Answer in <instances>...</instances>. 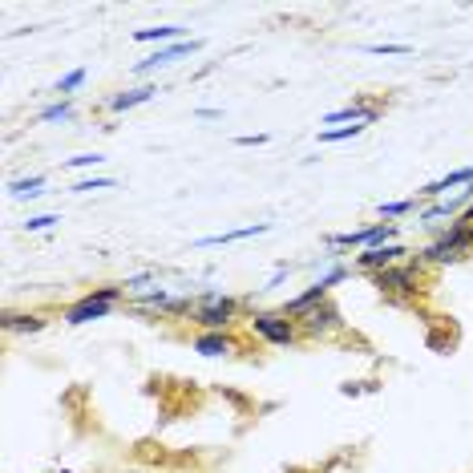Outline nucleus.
<instances>
[{
  "mask_svg": "<svg viewBox=\"0 0 473 473\" xmlns=\"http://www.w3.org/2000/svg\"><path fill=\"white\" fill-rule=\"evenodd\" d=\"M118 304H126V283H101V288L85 291L81 299L61 312V320L69 328H81V324H93V320H109L118 312Z\"/></svg>",
  "mask_w": 473,
  "mask_h": 473,
  "instance_id": "1",
  "label": "nucleus"
},
{
  "mask_svg": "<svg viewBox=\"0 0 473 473\" xmlns=\"http://www.w3.org/2000/svg\"><path fill=\"white\" fill-rule=\"evenodd\" d=\"M194 296H199V304H194V312H191V324L199 332H231L239 324L243 299L227 296V291H214V288L194 291Z\"/></svg>",
  "mask_w": 473,
  "mask_h": 473,
  "instance_id": "2",
  "label": "nucleus"
},
{
  "mask_svg": "<svg viewBox=\"0 0 473 473\" xmlns=\"http://www.w3.org/2000/svg\"><path fill=\"white\" fill-rule=\"evenodd\" d=\"M469 251H473V227H469V222H461V219H453L449 227L437 231L433 243L421 247L417 263H421V268H437V263H458V260H466Z\"/></svg>",
  "mask_w": 473,
  "mask_h": 473,
  "instance_id": "3",
  "label": "nucleus"
},
{
  "mask_svg": "<svg viewBox=\"0 0 473 473\" xmlns=\"http://www.w3.org/2000/svg\"><path fill=\"white\" fill-rule=\"evenodd\" d=\"M247 328H251L255 340L271 344V348H296V344L304 340V332H299V320L283 316L279 307H263V312H251V316H247Z\"/></svg>",
  "mask_w": 473,
  "mask_h": 473,
  "instance_id": "4",
  "label": "nucleus"
},
{
  "mask_svg": "<svg viewBox=\"0 0 473 473\" xmlns=\"http://www.w3.org/2000/svg\"><path fill=\"white\" fill-rule=\"evenodd\" d=\"M368 279H373V288L381 291L389 304H405V299H412L421 291L425 268H421L417 260H405V263H397V268H384V271L368 275Z\"/></svg>",
  "mask_w": 473,
  "mask_h": 473,
  "instance_id": "5",
  "label": "nucleus"
},
{
  "mask_svg": "<svg viewBox=\"0 0 473 473\" xmlns=\"http://www.w3.org/2000/svg\"><path fill=\"white\" fill-rule=\"evenodd\" d=\"M401 222H368V227H356V231H344V235H328V251H373V247H389V243H401Z\"/></svg>",
  "mask_w": 473,
  "mask_h": 473,
  "instance_id": "6",
  "label": "nucleus"
},
{
  "mask_svg": "<svg viewBox=\"0 0 473 473\" xmlns=\"http://www.w3.org/2000/svg\"><path fill=\"white\" fill-rule=\"evenodd\" d=\"M348 328L344 324V312L336 304H320V307H312L307 316H299V332H304V340H328V336H340V332Z\"/></svg>",
  "mask_w": 473,
  "mask_h": 473,
  "instance_id": "7",
  "label": "nucleus"
},
{
  "mask_svg": "<svg viewBox=\"0 0 473 473\" xmlns=\"http://www.w3.org/2000/svg\"><path fill=\"white\" fill-rule=\"evenodd\" d=\"M409 247L405 243H389V247H373V251H356L352 255V268L364 271V275H376L384 268H397V263H405Z\"/></svg>",
  "mask_w": 473,
  "mask_h": 473,
  "instance_id": "8",
  "label": "nucleus"
},
{
  "mask_svg": "<svg viewBox=\"0 0 473 473\" xmlns=\"http://www.w3.org/2000/svg\"><path fill=\"white\" fill-rule=\"evenodd\" d=\"M376 118H381V106H376V101H364V98H352L348 106H340V109H332L328 118H324L320 126H332V130H336V126H356V122H364V126H373Z\"/></svg>",
  "mask_w": 473,
  "mask_h": 473,
  "instance_id": "9",
  "label": "nucleus"
},
{
  "mask_svg": "<svg viewBox=\"0 0 473 473\" xmlns=\"http://www.w3.org/2000/svg\"><path fill=\"white\" fill-rule=\"evenodd\" d=\"M203 49V41H175V45H166V49H154L150 57H146V61H137L134 69L137 73H154V69H166V65H175L178 57H191V53H199Z\"/></svg>",
  "mask_w": 473,
  "mask_h": 473,
  "instance_id": "10",
  "label": "nucleus"
},
{
  "mask_svg": "<svg viewBox=\"0 0 473 473\" xmlns=\"http://www.w3.org/2000/svg\"><path fill=\"white\" fill-rule=\"evenodd\" d=\"M328 299H332V291H328V288H324V283H320V279H316V283H307V288H304V291H299V296H291V299H288V304H283V307H279V312H283V316H291V320H299V316H307V312H312V307H320V304H328Z\"/></svg>",
  "mask_w": 473,
  "mask_h": 473,
  "instance_id": "11",
  "label": "nucleus"
},
{
  "mask_svg": "<svg viewBox=\"0 0 473 473\" xmlns=\"http://www.w3.org/2000/svg\"><path fill=\"white\" fill-rule=\"evenodd\" d=\"M191 352H199V356H231V352H239V340L235 332H199L191 340Z\"/></svg>",
  "mask_w": 473,
  "mask_h": 473,
  "instance_id": "12",
  "label": "nucleus"
},
{
  "mask_svg": "<svg viewBox=\"0 0 473 473\" xmlns=\"http://www.w3.org/2000/svg\"><path fill=\"white\" fill-rule=\"evenodd\" d=\"M473 183V166H466V170H453V175H445V178H437V183H425L417 191V199L421 203H437L441 194H449L453 186H469Z\"/></svg>",
  "mask_w": 473,
  "mask_h": 473,
  "instance_id": "13",
  "label": "nucleus"
},
{
  "mask_svg": "<svg viewBox=\"0 0 473 473\" xmlns=\"http://www.w3.org/2000/svg\"><path fill=\"white\" fill-rule=\"evenodd\" d=\"M154 98H158V85H137V90L114 93V98L106 101V109H109V114H130V109L146 106V101H154Z\"/></svg>",
  "mask_w": 473,
  "mask_h": 473,
  "instance_id": "14",
  "label": "nucleus"
},
{
  "mask_svg": "<svg viewBox=\"0 0 473 473\" xmlns=\"http://www.w3.org/2000/svg\"><path fill=\"white\" fill-rule=\"evenodd\" d=\"M271 222H247V227H235V231H222V235H206L199 239L194 247H231V243H243V239H255V235H268Z\"/></svg>",
  "mask_w": 473,
  "mask_h": 473,
  "instance_id": "15",
  "label": "nucleus"
},
{
  "mask_svg": "<svg viewBox=\"0 0 473 473\" xmlns=\"http://www.w3.org/2000/svg\"><path fill=\"white\" fill-rule=\"evenodd\" d=\"M45 316L41 312H5V332L8 336H33V332H45Z\"/></svg>",
  "mask_w": 473,
  "mask_h": 473,
  "instance_id": "16",
  "label": "nucleus"
},
{
  "mask_svg": "<svg viewBox=\"0 0 473 473\" xmlns=\"http://www.w3.org/2000/svg\"><path fill=\"white\" fill-rule=\"evenodd\" d=\"M137 45H175V41H186V29L183 24H162V29H137L134 33Z\"/></svg>",
  "mask_w": 473,
  "mask_h": 473,
  "instance_id": "17",
  "label": "nucleus"
},
{
  "mask_svg": "<svg viewBox=\"0 0 473 473\" xmlns=\"http://www.w3.org/2000/svg\"><path fill=\"white\" fill-rule=\"evenodd\" d=\"M41 186H45V175L13 178V183H8V194H13V199H37V194H45Z\"/></svg>",
  "mask_w": 473,
  "mask_h": 473,
  "instance_id": "18",
  "label": "nucleus"
},
{
  "mask_svg": "<svg viewBox=\"0 0 473 473\" xmlns=\"http://www.w3.org/2000/svg\"><path fill=\"white\" fill-rule=\"evenodd\" d=\"M69 118H73V98H61V101H49V106L41 109L33 122L45 126V122H69Z\"/></svg>",
  "mask_w": 473,
  "mask_h": 473,
  "instance_id": "19",
  "label": "nucleus"
},
{
  "mask_svg": "<svg viewBox=\"0 0 473 473\" xmlns=\"http://www.w3.org/2000/svg\"><path fill=\"white\" fill-rule=\"evenodd\" d=\"M368 126L356 122V126H336V130H320V146H340V142H352V137H360Z\"/></svg>",
  "mask_w": 473,
  "mask_h": 473,
  "instance_id": "20",
  "label": "nucleus"
},
{
  "mask_svg": "<svg viewBox=\"0 0 473 473\" xmlns=\"http://www.w3.org/2000/svg\"><path fill=\"white\" fill-rule=\"evenodd\" d=\"M421 199H397V203H381V222H393V219H405V214L417 211Z\"/></svg>",
  "mask_w": 473,
  "mask_h": 473,
  "instance_id": "21",
  "label": "nucleus"
},
{
  "mask_svg": "<svg viewBox=\"0 0 473 473\" xmlns=\"http://www.w3.org/2000/svg\"><path fill=\"white\" fill-rule=\"evenodd\" d=\"M85 77H90V69H69V73L61 77V81H57V93H61V98H69V93H77L85 85Z\"/></svg>",
  "mask_w": 473,
  "mask_h": 473,
  "instance_id": "22",
  "label": "nucleus"
},
{
  "mask_svg": "<svg viewBox=\"0 0 473 473\" xmlns=\"http://www.w3.org/2000/svg\"><path fill=\"white\" fill-rule=\"evenodd\" d=\"M57 222H61V214H33V219L24 222V231H29V235H45V231H53Z\"/></svg>",
  "mask_w": 473,
  "mask_h": 473,
  "instance_id": "23",
  "label": "nucleus"
},
{
  "mask_svg": "<svg viewBox=\"0 0 473 473\" xmlns=\"http://www.w3.org/2000/svg\"><path fill=\"white\" fill-rule=\"evenodd\" d=\"M364 53H373V57H409L412 45H393V41H384V45H364Z\"/></svg>",
  "mask_w": 473,
  "mask_h": 473,
  "instance_id": "24",
  "label": "nucleus"
},
{
  "mask_svg": "<svg viewBox=\"0 0 473 473\" xmlns=\"http://www.w3.org/2000/svg\"><path fill=\"white\" fill-rule=\"evenodd\" d=\"M114 186V178L98 175V178H81V183H73V194H90V191H109Z\"/></svg>",
  "mask_w": 473,
  "mask_h": 473,
  "instance_id": "25",
  "label": "nucleus"
},
{
  "mask_svg": "<svg viewBox=\"0 0 473 473\" xmlns=\"http://www.w3.org/2000/svg\"><path fill=\"white\" fill-rule=\"evenodd\" d=\"M101 162H106V158L93 150V154H77V158H65V166H69V170H90V166H101Z\"/></svg>",
  "mask_w": 473,
  "mask_h": 473,
  "instance_id": "26",
  "label": "nucleus"
},
{
  "mask_svg": "<svg viewBox=\"0 0 473 473\" xmlns=\"http://www.w3.org/2000/svg\"><path fill=\"white\" fill-rule=\"evenodd\" d=\"M268 137H271V134H239L235 146H268Z\"/></svg>",
  "mask_w": 473,
  "mask_h": 473,
  "instance_id": "27",
  "label": "nucleus"
},
{
  "mask_svg": "<svg viewBox=\"0 0 473 473\" xmlns=\"http://www.w3.org/2000/svg\"><path fill=\"white\" fill-rule=\"evenodd\" d=\"M288 271H291V268H288V263H279V268H275V275H271V279H268V283H263V288H260V291H268V288H279V283H283V279H288Z\"/></svg>",
  "mask_w": 473,
  "mask_h": 473,
  "instance_id": "28",
  "label": "nucleus"
},
{
  "mask_svg": "<svg viewBox=\"0 0 473 473\" xmlns=\"http://www.w3.org/2000/svg\"><path fill=\"white\" fill-rule=\"evenodd\" d=\"M194 114H199L203 122H211V118H222V109H214V106H199V109H194Z\"/></svg>",
  "mask_w": 473,
  "mask_h": 473,
  "instance_id": "29",
  "label": "nucleus"
},
{
  "mask_svg": "<svg viewBox=\"0 0 473 473\" xmlns=\"http://www.w3.org/2000/svg\"><path fill=\"white\" fill-rule=\"evenodd\" d=\"M458 219H461V222H469V227H473V203H469V206H466V211H461V214H458Z\"/></svg>",
  "mask_w": 473,
  "mask_h": 473,
  "instance_id": "30",
  "label": "nucleus"
},
{
  "mask_svg": "<svg viewBox=\"0 0 473 473\" xmlns=\"http://www.w3.org/2000/svg\"><path fill=\"white\" fill-rule=\"evenodd\" d=\"M126 473H134V469H126Z\"/></svg>",
  "mask_w": 473,
  "mask_h": 473,
  "instance_id": "31",
  "label": "nucleus"
}]
</instances>
